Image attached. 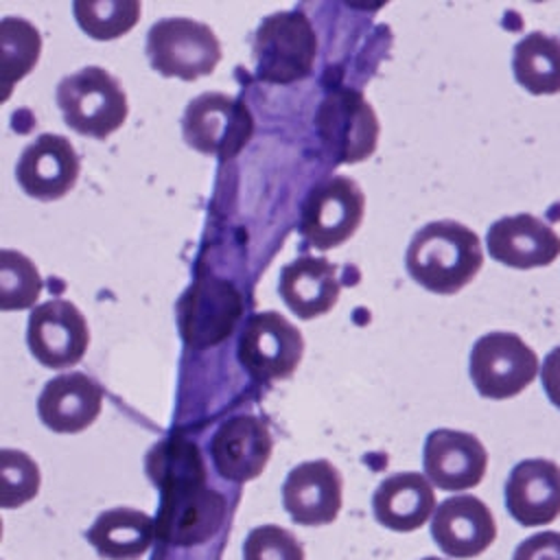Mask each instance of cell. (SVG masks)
<instances>
[{
	"mask_svg": "<svg viewBox=\"0 0 560 560\" xmlns=\"http://www.w3.org/2000/svg\"><path fill=\"white\" fill-rule=\"evenodd\" d=\"M243 560H304V547L280 525H258L243 542Z\"/></svg>",
	"mask_w": 560,
	"mask_h": 560,
	"instance_id": "f546056e",
	"label": "cell"
},
{
	"mask_svg": "<svg viewBox=\"0 0 560 560\" xmlns=\"http://www.w3.org/2000/svg\"><path fill=\"white\" fill-rule=\"evenodd\" d=\"M422 560H440V558H435V556H427V558H422Z\"/></svg>",
	"mask_w": 560,
	"mask_h": 560,
	"instance_id": "d6a6232c",
	"label": "cell"
},
{
	"mask_svg": "<svg viewBox=\"0 0 560 560\" xmlns=\"http://www.w3.org/2000/svg\"><path fill=\"white\" fill-rule=\"evenodd\" d=\"M304 354L302 332L278 311L254 313L238 337V361L262 383L289 378Z\"/></svg>",
	"mask_w": 560,
	"mask_h": 560,
	"instance_id": "30bf717a",
	"label": "cell"
},
{
	"mask_svg": "<svg viewBox=\"0 0 560 560\" xmlns=\"http://www.w3.org/2000/svg\"><path fill=\"white\" fill-rule=\"evenodd\" d=\"M42 287V276L28 256L13 249L0 252V308L4 313L31 308Z\"/></svg>",
	"mask_w": 560,
	"mask_h": 560,
	"instance_id": "83f0119b",
	"label": "cell"
},
{
	"mask_svg": "<svg viewBox=\"0 0 560 560\" xmlns=\"http://www.w3.org/2000/svg\"><path fill=\"white\" fill-rule=\"evenodd\" d=\"M376 521L392 532L422 527L435 510V492L420 472H394L385 477L372 497Z\"/></svg>",
	"mask_w": 560,
	"mask_h": 560,
	"instance_id": "7402d4cb",
	"label": "cell"
},
{
	"mask_svg": "<svg viewBox=\"0 0 560 560\" xmlns=\"http://www.w3.org/2000/svg\"><path fill=\"white\" fill-rule=\"evenodd\" d=\"M147 57L162 77L195 81L212 74L221 61V44L214 31L190 18H164L149 28Z\"/></svg>",
	"mask_w": 560,
	"mask_h": 560,
	"instance_id": "5b68a950",
	"label": "cell"
},
{
	"mask_svg": "<svg viewBox=\"0 0 560 560\" xmlns=\"http://www.w3.org/2000/svg\"><path fill=\"white\" fill-rule=\"evenodd\" d=\"M343 499L341 472L328 459L302 462L282 483V503L291 521L306 527L328 525L339 516Z\"/></svg>",
	"mask_w": 560,
	"mask_h": 560,
	"instance_id": "9a60e30c",
	"label": "cell"
},
{
	"mask_svg": "<svg viewBox=\"0 0 560 560\" xmlns=\"http://www.w3.org/2000/svg\"><path fill=\"white\" fill-rule=\"evenodd\" d=\"M26 341L31 354L46 368L63 370L77 365L90 343L83 313L68 300H48L28 315Z\"/></svg>",
	"mask_w": 560,
	"mask_h": 560,
	"instance_id": "7c38bea8",
	"label": "cell"
},
{
	"mask_svg": "<svg viewBox=\"0 0 560 560\" xmlns=\"http://www.w3.org/2000/svg\"><path fill=\"white\" fill-rule=\"evenodd\" d=\"M155 521L133 508H114L92 523L88 540L107 560H136L155 538Z\"/></svg>",
	"mask_w": 560,
	"mask_h": 560,
	"instance_id": "603a6c76",
	"label": "cell"
},
{
	"mask_svg": "<svg viewBox=\"0 0 560 560\" xmlns=\"http://www.w3.org/2000/svg\"><path fill=\"white\" fill-rule=\"evenodd\" d=\"M77 24L92 39H116L129 33L142 11L138 0H77L72 4Z\"/></svg>",
	"mask_w": 560,
	"mask_h": 560,
	"instance_id": "4316f807",
	"label": "cell"
},
{
	"mask_svg": "<svg viewBox=\"0 0 560 560\" xmlns=\"http://www.w3.org/2000/svg\"><path fill=\"white\" fill-rule=\"evenodd\" d=\"M79 171L81 160L74 144L61 133H42L24 147L15 179L28 197L55 201L74 188Z\"/></svg>",
	"mask_w": 560,
	"mask_h": 560,
	"instance_id": "4fadbf2b",
	"label": "cell"
},
{
	"mask_svg": "<svg viewBox=\"0 0 560 560\" xmlns=\"http://www.w3.org/2000/svg\"><path fill=\"white\" fill-rule=\"evenodd\" d=\"M147 475L160 492L182 483L206 481V466L197 444L188 440H162L147 455Z\"/></svg>",
	"mask_w": 560,
	"mask_h": 560,
	"instance_id": "484cf974",
	"label": "cell"
},
{
	"mask_svg": "<svg viewBox=\"0 0 560 560\" xmlns=\"http://www.w3.org/2000/svg\"><path fill=\"white\" fill-rule=\"evenodd\" d=\"M514 79L529 94L560 92V39L540 31L527 33L514 46Z\"/></svg>",
	"mask_w": 560,
	"mask_h": 560,
	"instance_id": "cb8c5ba5",
	"label": "cell"
},
{
	"mask_svg": "<svg viewBox=\"0 0 560 560\" xmlns=\"http://www.w3.org/2000/svg\"><path fill=\"white\" fill-rule=\"evenodd\" d=\"M540 383L549 402L560 409V346H556L542 361Z\"/></svg>",
	"mask_w": 560,
	"mask_h": 560,
	"instance_id": "1f68e13d",
	"label": "cell"
},
{
	"mask_svg": "<svg viewBox=\"0 0 560 560\" xmlns=\"http://www.w3.org/2000/svg\"><path fill=\"white\" fill-rule=\"evenodd\" d=\"M42 52L39 31L24 18L7 15L0 22V85L9 96L13 83L24 79Z\"/></svg>",
	"mask_w": 560,
	"mask_h": 560,
	"instance_id": "d4e9b609",
	"label": "cell"
},
{
	"mask_svg": "<svg viewBox=\"0 0 560 560\" xmlns=\"http://www.w3.org/2000/svg\"><path fill=\"white\" fill-rule=\"evenodd\" d=\"M422 464L429 481L440 490H468L483 479L488 451L472 433L435 429L427 435Z\"/></svg>",
	"mask_w": 560,
	"mask_h": 560,
	"instance_id": "2e32d148",
	"label": "cell"
},
{
	"mask_svg": "<svg viewBox=\"0 0 560 560\" xmlns=\"http://www.w3.org/2000/svg\"><path fill=\"white\" fill-rule=\"evenodd\" d=\"M273 448L269 427L252 413H238L221 422L210 442V455L217 472L234 483L256 479Z\"/></svg>",
	"mask_w": 560,
	"mask_h": 560,
	"instance_id": "5bb4252c",
	"label": "cell"
},
{
	"mask_svg": "<svg viewBox=\"0 0 560 560\" xmlns=\"http://www.w3.org/2000/svg\"><path fill=\"white\" fill-rule=\"evenodd\" d=\"M319 140L337 164L368 160L378 144L381 125L370 101L350 88L328 92L315 114Z\"/></svg>",
	"mask_w": 560,
	"mask_h": 560,
	"instance_id": "277c9868",
	"label": "cell"
},
{
	"mask_svg": "<svg viewBox=\"0 0 560 560\" xmlns=\"http://www.w3.org/2000/svg\"><path fill=\"white\" fill-rule=\"evenodd\" d=\"M538 368V354L516 332L505 330L479 337L468 357V372L475 389L492 400L518 396L532 385Z\"/></svg>",
	"mask_w": 560,
	"mask_h": 560,
	"instance_id": "52a82bcc",
	"label": "cell"
},
{
	"mask_svg": "<svg viewBox=\"0 0 560 560\" xmlns=\"http://www.w3.org/2000/svg\"><path fill=\"white\" fill-rule=\"evenodd\" d=\"M512 560H560V532H538L525 538Z\"/></svg>",
	"mask_w": 560,
	"mask_h": 560,
	"instance_id": "4dcf8cb0",
	"label": "cell"
},
{
	"mask_svg": "<svg viewBox=\"0 0 560 560\" xmlns=\"http://www.w3.org/2000/svg\"><path fill=\"white\" fill-rule=\"evenodd\" d=\"M365 195L346 175H332L311 188L302 203L300 234L315 249H332L346 243L361 225Z\"/></svg>",
	"mask_w": 560,
	"mask_h": 560,
	"instance_id": "ba28073f",
	"label": "cell"
},
{
	"mask_svg": "<svg viewBox=\"0 0 560 560\" xmlns=\"http://www.w3.org/2000/svg\"><path fill=\"white\" fill-rule=\"evenodd\" d=\"M243 315L236 287L223 278H197L177 302L179 335L188 348L203 350L228 339Z\"/></svg>",
	"mask_w": 560,
	"mask_h": 560,
	"instance_id": "9c48e42d",
	"label": "cell"
},
{
	"mask_svg": "<svg viewBox=\"0 0 560 560\" xmlns=\"http://www.w3.org/2000/svg\"><path fill=\"white\" fill-rule=\"evenodd\" d=\"M431 536L446 556L466 560L483 553L494 542L497 523L481 499L455 494L435 508Z\"/></svg>",
	"mask_w": 560,
	"mask_h": 560,
	"instance_id": "e0dca14e",
	"label": "cell"
},
{
	"mask_svg": "<svg viewBox=\"0 0 560 560\" xmlns=\"http://www.w3.org/2000/svg\"><path fill=\"white\" fill-rule=\"evenodd\" d=\"M505 508L523 527L549 525L560 516V466L532 457L518 462L505 481Z\"/></svg>",
	"mask_w": 560,
	"mask_h": 560,
	"instance_id": "d6986e66",
	"label": "cell"
},
{
	"mask_svg": "<svg viewBox=\"0 0 560 560\" xmlns=\"http://www.w3.org/2000/svg\"><path fill=\"white\" fill-rule=\"evenodd\" d=\"M55 96L66 125L98 140L120 129L129 114L122 85L101 66H85L63 77Z\"/></svg>",
	"mask_w": 560,
	"mask_h": 560,
	"instance_id": "7a4b0ae2",
	"label": "cell"
},
{
	"mask_svg": "<svg viewBox=\"0 0 560 560\" xmlns=\"http://www.w3.org/2000/svg\"><path fill=\"white\" fill-rule=\"evenodd\" d=\"M490 256L514 269L547 267L560 256V236L542 219L521 212L497 219L486 234Z\"/></svg>",
	"mask_w": 560,
	"mask_h": 560,
	"instance_id": "ac0fdd59",
	"label": "cell"
},
{
	"mask_svg": "<svg viewBox=\"0 0 560 560\" xmlns=\"http://www.w3.org/2000/svg\"><path fill=\"white\" fill-rule=\"evenodd\" d=\"M0 472H2V492L0 503L7 510L20 508L39 492V466L18 448L0 451Z\"/></svg>",
	"mask_w": 560,
	"mask_h": 560,
	"instance_id": "f1b7e54d",
	"label": "cell"
},
{
	"mask_svg": "<svg viewBox=\"0 0 560 560\" xmlns=\"http://www.w3.org/2000/svg\"><path fill=\"white\" fill-rule=\"evenodd\" d=\"M158 538L173 547H197L214 538L225 521V499L206 481L182 483L160 492Z\"/></svg>",
	"mask_w": 560,
	"mask_h": 560,
	"instance_id": "8fae6325",
	"label": "cell"
},
{
	"mask_svg": "<svg viewBox=\"0 0 560 560\" xmlns=\"http://www.w3.org/2000/svg\"><path fill=\"white\" fill-rule=\"evenodd\" d=\"M317 48V33L302 11L271 13L254 33L256 77L282 85L300 81L311 74Z\"/></svg>",
	"mask_w": 560,
	"mask_h": 560,
	"instance_id": "3957f363",
	"label": "cell"
},
{
	"mask_svg": "<svg viewBox=\"0 0 560 560\" xmlns=\"http://www.w3.org/2000/svg\"><path fill=\"white\" fill-rule=\"evenodd\" d=\"M483 249L468 225L440 219L422 225L409 241L405 267L413 282L438 295L462 291L479 273Z\"/></svg>",
	"mask_w": 560,
	"mask_h": 560,
	"instance_id": "6da1fadb",
	"label": "cell"
},
{
	"mask_svg": "<svg viewBox=\"0 0 560 560\" xmlns=\"http://www.w3.org/2000/svg\"><path fill=\"white\" fill-rule=\"evenodd\" d=\"M278 291L291 313L300 319H313L337 304L341 282L328 258L300 256L282 267Z\"/></svg>",
	"mask_w": 560,
	"mask_h": 560,
	"instance_id": "44dd1931",
	"label": "cell"
},
{
	"mask_svg": "<svg viewBox=\"0 0 560 560\" xmlns=\"http://www.w3.org/2000/svg\"><path fill=\"white\" fill-rule=\"evenodd\" d=\"M103 389L83 374L70 372L50 378L37 400L39 420L55 433H79L101 413Z\"/></svg>",
	"mask_w": 560,
	"mask_h": 560,
	"instance_id": "ffe728a7",
	"label": "cell"
},
{
	"mask_svg": "<svg viewBox=\"0 0 560 560\" xmlns=\"http://www.w3.org/2000/svg\"><path fill=\"white\" fill-rule=\"evenodd\" d=\"M182 133L190 149L232 160L252 140L254 116L243 101L230 94L203 92L186 105Z\"/></svg>",
	"mask_w": 560,
	"mask_h": 560,
	"instance_id": "8992f818",
	"label": "cell"
}]
</instances>
